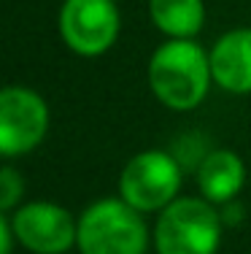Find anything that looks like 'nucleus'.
<instances>
[{"mask_svg":"<svg viewBox=\"0 0 251 254\" xmlns=\"http://www.w3.org/2000/svg\"><path fill=\"white\" fill-rule=\"evenodd\" d=\"M211 84V60L195 38H167L149 60V87L170 111L197 108Z\"/></svg>","mask_w":251,"mask_h":254,"instance_id":"nucleus-1","label":"nucleus"},{"mask_svg":"<svg viewBox=\"0 0 251 254\" xmlns=\"http://www.w3.org/2000/svg\"><path fill=\"white\" fill-rule=\"evenodd\" d=\"M79 254H146L149 227L122 197H103L79 214Z\"/></svg>","mask_w":251,"mask_h":254,"instance_id":"nucleus-2","label":"nucleus"},{"mask_svg":"<svg viewBox=\"0 0 251 254\" xmlns=\"http://www.w3.org/2000/svg\"><path fill=\"white\" fill-rule=\"evenodd\" d=\"M224 219L205 197H176L157 214L154 249L157 254H216Z\"/></svg>","mask_w":251,"mask_h":254,"instance_id":"nucleus-3","label":"nucleus"},{"mask_svg":"<svg viewBox=\"0 0 251 254\" xmlns=\"http://www.w3.org/2000/svg\"><path fill=\"white\" fill-rule=\"evenodd\" d=\"M181 190V165L162 149H146L124 165L119 176V197L141 214L167 208Z\"/></svg>","mask_w":251,"mask_h":254,"instance_id":"nucleus-4","label":"nucleus"},{"mask_svg":"<svg viewBox=\"0 0 251 254\" xmlns=\"http://www.w3.org/2000/svg\"><path fill=\"white\" fill-rule=\"evenodd\" d=\"M59 38L79 57H100L116 44L122 14L116 0H62L57 16Z\"/></svg>","mask_w":251,"mask_h":254,"instance_id":"nucleus-5","label":"nucleus"},{"mask_svg":"<svg viewBox=\"0 0 251 254\" xmlns=\"http://www.w3.org/2000/svg\"><path fill=\"white\" fill-rule=\"evenodd\" d=\"M49 132V106L30 87L0 89V157L33 152Z\"/></svg>","mask_w":251,"mask_h":254,"instance_id":"nucleus-6","label":"nucleus"},{"mask_svg":"<svg viewBox=\"0 0 251 254\" xmlns=\"http://www.w3.org/2000/svg\"><path fill=\"white\" fill-rule=\"evenodd\" d=\"M11 230L33 254H65L76 246L79 219L59 203L30 200L11 214Z\"/></svg>","mask_w":251,"mask_h":254,"instance_id":"nucleus-7","label":"nucleus"},{"mask_svg":"<svg viewBox=\"0 0 251 254\" xmlns=\"http://www.w3.org/2000/svg\"><path fill=\"white\" fill-rule=\"evenodd\" d=\"M213 84L232 95L251 92V27H235L219 35L208 52Z\"/></svg>","mask_w":251,"mask_h":254,"instance_id":"nucleus-8","label":"nucleus"},{"mask_svg":"<svg viewBox=\"0 0 251 254\" xmlns=\"http://www.w3.org/2000/svg\"><path fill=\"white\" fill-rule=\"evenodd\" d=\"M246 184V162L232 149H213L197 165V187L200 197L213 205L235 203Z\"/></svg>","mask_w":251,"mask_h":254,"instance_id":"nucleus-9","label":"nucleus"},{"mask_svg":"<svg viewBox=\"0 0 251 254\" xmlns=\"http://www.w3.org/2000/svg\"><path fill=\"white\" fill-rule=\"evenodd\" d=\"M151 25L167 38H195L205 25L202 0H149Z\"/></svg>","mask_w":251,"mask_h":254,"instance_id":"nucleus-10","label":"nucleus"},{"mask_svg":"<svg viewBox=\"0 0 251 254\" xmlns=\"http://www.w3.org/2000/svg\"><path fill=\"white\" fill-rule=\"evenodd\" d=\"M25 197V179L16 168L0 165V214L16 211Z\"/></svg>","mask_w":251,"mask_h":254,"instance_id":"nucleus-11","label":"nucleus"},{"mask_svg":"<svg viewBox=\"0 0 251 254\" xmlns=\"http://www.w3.org/2000/svg\"><path fill=\"white\" fill-rule=\"evenodd\" d=\"M14 230H11V222L5 219V214H0V254H11L14 249Z\"/></svg>","mask_w":251,"mask_h":254,"instance_id":"nucleus-12","label":"nucleus"}]
</instances>
